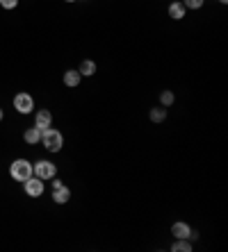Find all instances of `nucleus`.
Wrapping results in <instances>:
<instances>
[{
	"label": "nucleus",
	"instance_id": "f257e3e1",
	"mask_svg": "<svg viewBox=\"0 0 228 252\" xmlns=\"http://www.w3.org/2000/svg\"><path fill=\"white\" fill-rule=\"evenodd\" d=\"M41 143L46 150H50V153H60L62 146H64V136H62L60 129L48 127L41 132Z\"/></svg>",
	"mask_w": 228,
	"mask_h": 252
},
{
	"label": "nucleus",
	"instance_id": "f03ea898",
	"mask_svg": "<svg viewBox=\"0 0 228 252\" xmlns=\"http://www.w3.org/2000/svg\"><path fill=\"white\" fill-rule=\"evenodd\" d=\"M9 175L16 182H25L28 177H32V164L28 159H14L12 166H9Z\"/></svg>",
	"mask_w": 228,
	"mask_h": 252
},
{
	"label": "nucleus",
	"instance_id": "7ed1b4c3",
	"mask_svg": "<svg viewBox=\"0 0 228 252\" xmlns=\"http://www.w3.org/2000/svg\"><path fill=\"white\" fill-rule=\"evenodd\" d=\"M32 175H37L39 180H53L55 175H57V166L53 164V161H46V159H41V161H37V164H32Z\"/></svg>",
	"mask_w": 228,
	"mask_h": 252
},
{
	"label": "nucleus",
	"instance_id": "20e7f679",
	"mask_svg": "<svg viewBox=\"0 0 228 252\" xmlns=\"http://www.w3.org/2000/svg\"><path fill=\"white\" fill-rule=\"evenodd\" d=\"M14 109H16L18 114H32V109H35V100H32V95L25 94V91L16 94L14 95Z\"/></svg>",
	"mask_w": 228,
	"mask_h": 252
},
{
	"label": "nucleus",
	"instance_id": "39448f33",
	"mask_svg": "<svg viewBox=\"0 0 228 252\" xmlns=\"http://www.w3.org/2000/svg\"><path fill=\"white\" fill-rule=\"evenodd\" d=\"M23 189H25V193L30 195V198H39V195H43V191H46V187H43V180H39L37 175L28 177L23 182Z\"/></svg>",
	"mask_w": 228,
	"mask_h": 252
},
{
	"label": "nucleus",
	"instance_id": "423d86ee",
	"mask_svg": "<svg viewBox=\"0 0 228 252\" xmlns=\"http://www.w3.org/2000/svg\"><path fill=\"white\" fill-rule=\"evenodd\" d=\"M35 125L39 129H48V127H53V114L48 112V109H41V112H37V118H35Z\"/></svg>",
	"mask_w": 228,
	"mask_h": 252
},
{
	"label": "nucleus",
	"instance_id": "0eeeda50",
	"mask_svg": "<svg viewBox=\"0 0 228 252\" xmlns=\"http://www.w3.org/2000/svg\"><path fill=\"white\" fill-rule=\"evenodd\" d=\"M185 5L180 2V0H174L171 5H169V9H167V14H169V18H174V21H183L185 18Z\"/></svg>",
	"mask_w": 228,
	"mask_h": 252
},
{
	"label": "nucleus",
	"instance_id": "6e6552de",
	"mask_svg": "<svg viewBox=\"0 0 228 252\" xmlns=\"http://www.w3.org/2000/svg\"><path fill=\"white\" fill-rule=\"evenodd\" d=\"M53 200L57 202V205H66L69 200H71V191H69V187H57V189H53Z\"/></svg>",
	"mask_w": 228,
	"mask_h": 252
},
{
	"label": "nucleus",
	"instance_id": "1a4fd4ad",
	"mask_svg": "<svg viewBox=\"0 0 228 252\" xmlns=\"http://www.w3.org/2000/svg\"><path fill=\"white\" fill-rule=\"evenodd\" d=\"M190 232H192V227H190L187 223H174L171 225V234H174L176 239H187Z\"/></svg>",
	"mask_w": 228,
	"mask_h": 252
},
{
	"label": "nucleus",
	"instance_id": "9d476101",
	"mask_svg": "<svg viewBox=\"0 0 228 252\" xmlns=\"http://www.w3.org/2000/svg\"><path fill=\"white\" fill-rule=\"evenodd\" d=\"M80 80H82V75H80L78 70L69 68V70H66V73H64V84H66V87H69V89L78 87V84H80Z\"/></svg>",
	"mask_w": 228,
	"mask_h": 252
},
{
	"label": "nucleus",
	"instance_id": "9b49d317",
	"mask_svg": "<svg viewBox=\"0 0 228 252\" xmlns=\"http://www.w3.org/2000/svg\"><path fill=\"white\" fill-rule=\"evenodd\" d=\"M23 139H25V143H30V146H35V143H39L41 141V129L37 127H28L25 129V134H23Z\"/></svg>",
	"mask_w": 228,
	"mask_h": 252
},
{
	"label": "nucleus",
	"instance_id": "f8f14e48",
	"mask_svg": "<svg viewBox=\"0 0 228 252\" xmlns=\"http://www.w3.org/2000/svg\"><path fill=\"white\" fill-rule=\"evenodd\" d=\"M78 73H80L82 77H91L94 73H96V62H91V59H84L82 64H80Z\"/></svg>",
	"mask_w": 228,
	"mask_h": 252
},
{
	"label": "nucleus",
	"instance_id": "ddd939ff",
	"mask_svg": "<svg viewBox=\"0 0 228 252\" xmlns=\"http://www.w3.org/2000/svg\"><path fill=\"white\" fill-rule=\"evenodd\" d=\"M171 250L174 252H192L194 246H192V241L190 239H176L174 246H171Z\"/></svg>",
	"mask_w": 228,
	"mask_h": 252
},
{
	"label": "nucleus",
	"instance_id": "4468645a",
	"mask_svg": "<svg viewBox=\"0 0 228 252\" xmlns=\"http://www.w3.org/2000/svg\"><path fill=\"white\" fill-rule=\"evenodd\" d=\"M149 118L153 123H162L164 118H167V107H155V109H151Z\"/></svg>",
	"mask_w": 228,
	"mask_h": 252
},
{
	"label": "nucleus",
	"instance_id": "2eb2a0df",
	"mask_svg": "<svg viewBox=\"0 0 228 252\" xmlns=\"http://www.w3.org/2000/svg\"><path fill=\"white\" fill-rule=\"evenodd\" d=\"M174 100H176L174 91H162V94H160V105L162 107H171L174 105Z\"/></svg>",
	"mask_w": 228,
	"mask_h": 252
},
{
	"label": "nucleus",
	"instance_id": "dca6fc26",
	"mask_svg": "<svg viewBox=\"0 0 228 252\" xmlns=\"http://www.w3.org/2000/svg\"><path fill=\"white\" fill-rule=\"evenodd\" d=\"M180 2L185 5V9H201L205 0H180Z\"/></svg>",
	"mask_w": 228,
	"mask_h": 252
},
{
	"label": "nucleus",
	"instance_id": "f3484780",
	"mask_svg": "<svg viewBox=\"0 0 228 252\" xmlns=\"http://www.w3.org/2000/svg\"><path fill=\"white\" fill-rule=\"evenodd\" d=\"M18 5V0H0V7L2 9H14Z\"/></svg>",
	"mask_w": 228,
	"mask_h": 252
},
{
	"label": "nucleus",
	"instance_id": "a211bd4d",
	"mask_svg": "<svg viewBox=\"0 0 228 252\" xmlns=\"http://www.w3.org/2000/svg\"><path fill=\"white\" fill-rule=\"evenodd\" d=\"M219 2H222V5H226V2H228V0H219Z\"/></svg>",
	"mask_w": 228,
	"mask_h": 252
},
{
	"label": "nucleus",
	"instance_id": "6ab92c4d",
	"mask_svg": "<svg viewBox=\"0 0 228 252\" xmlns=\"http://www.w3.org/2000/svg\"><path fill=\"white\" fill-rule=\"evenodd\" d=\"M66 2H78V0H66Z\"/></svg>",
	"mask_w": 228,
	"mask_h": 252
},
{
	"label": "nucleus",
	"instance_id": "aec40b11",
	"mask_svg": "<svg viewBox=\"0 0 228 252\" xmlns=\"http://www.w3.org/2000/svg\"><path fill=\"white\" fill-rule=\"evenodd\" d=\"M0 121H2V109H0Z\"/></svg>",
	"mask_w": 228,
	"mask_h": 252
}]
</instances>
